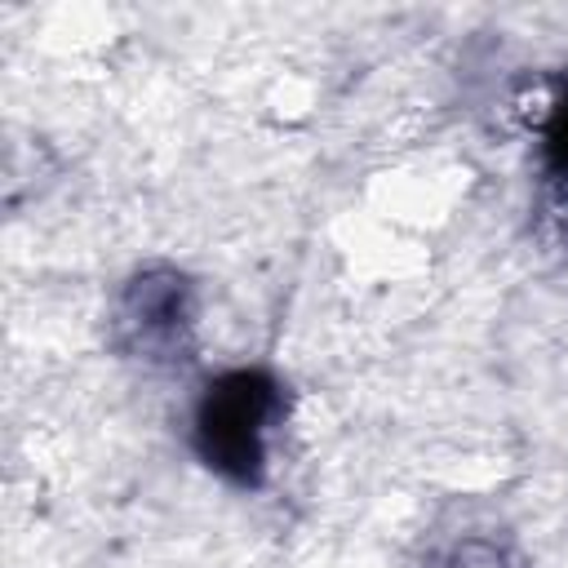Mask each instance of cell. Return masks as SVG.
<instances>
[{"instance_id":"3","label":"cell","mask_w":568,"mask_h":568,"mask_svg":"<svg viewBox=\"0 0 568 568\" xmlns=\"http://www.w3.org/2000/svg\"><path fill=\"white\" fill-rule=\"evenodd\" d=\"M439 568H510V564H506V555H501L497 541H488V537H462L457 546L444 550Z\"/></svg>"},{"instance_id":"1","label":"cell","mask_w":568,"mask_h":568,"mask_svg":"<svg viewBox=\"0 0 568 568\" xmlns=\"http://www.w3.org/2000/svg\"><path fill=\"white\" fill-rule=\"evenodd\" d=\"M280 417V390L262 373H231L209 386L195 413V439L209 466L231 479H257L266 462V439Z\"/></svg>"},{"instance_id":"2","label":"cell","mask_w":568,"mask_h":568,"mask_svg":"<svg viewBox=\"0 0 568 568\" xmlns=\"http://www.w3.org/2000/svg\"><path fill=\"white\" fill-rule=\"evenodd\" d=\"M186 284L173 271H146L129 284L124 293V311H120V328L129 333V342L138 351H146L151 359L173 355L186 337Z\"/></svg>"}]
</instances>
